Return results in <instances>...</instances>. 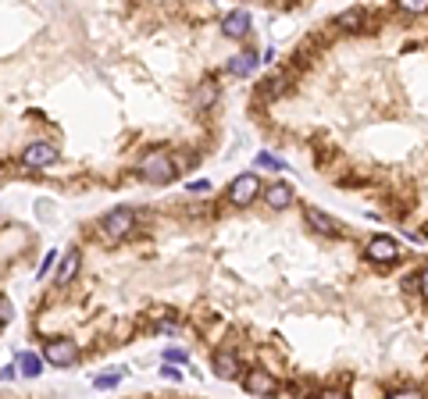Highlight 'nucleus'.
<instances>
[{
    "label": "nucleus",
    "instance_id": "f257e3e1",
    "mask_svg": "<svg viewBox=\"0 0 428 399\" xmlns=\"http://www.w3.org/2000/svg\"><path fill=\"white\" fill-rule=\"evenodd\" d=\"M136 175L150 186H168L175 179V160L165 150H150L139 164H136Z\"/></svg>",
    "mask_w": 428,
    "mask_h": 399
},
{
    "label": "nucleus",
    "instance_id": "f03ea898",
    "mask_svg": "<svg viewBox=\"0 0 428 399\" xmlns=\"http://www.w3.org/2000/svg\"><path fill=\"white\" fill-rule=\"evenodd\" d=\"M132 228H136V210L129 207H115V210H107L103 221H100V232L107 243H122L132 236Z\"/></svg>",
    "mask_w": 428,
    "mask_h": 399
},
{
    "label": "nucleus",
    "instance_id": "7ed1b4c3",
    "mask_svg": "<svg viewBox=\"0 0 428 399\" xmlns=\"http://www.w3.org/2000/svg\"><path fill=\"white\" fill-rule=\"evenodd\" d=\"M43 360L50 367H72L79 360V346L72 338H46V346H43Z\"/></svg>",
    "mask_w": 428,
    "mask_h": 399
},
{
    "label": "nucleus",
    "instance_id": "20e7f679",
    "mask_svg": "<svg viewBox=\"0 0 428 399\" xmlns=\"http://www.w3.org/2000/svg\"><path fill=\"white\" fill-rule=\"evenodd\" d=\"M364 257H367L371 264H379V267H389V264H396V260H400V243H396V239H389V236H374V239L367 243Z\"/></svg>",
    "mask_w": 428,
    "mask_h": 399
},
{
    "label": "nucleus",
    "instance_id": "39448f33",
    "mask_svg": "<svg viewBox=\"0 0 428 399\" xmlns=\"http://www.w3.org/2000/svg\"><path fill=\"white\" fill-rule=\"evenodd\" d=\"M22 164H25V167H32V171L58 164V146H54V143H43V139H36V143H29V146L22 150Z\"/></svg>",
    "mask_w": 428,
    "mask_h": 399
},
{
    "label": "nucleus",
    "instance_id": "423d86ee",
    "mask_svg": "<svg viewBox=\"0 0 428 399\" xmlns=\"http://www.w3.org/2000/svg\"><path fill=\"white\" fill-rule=\"evenodd\" d=\"M260 196V179L253 175V171H246V175H239L232 186H229V200L236 203V207H246V203H253Z\"/></svg>",
    "mask_w": 428,
    "mask_h": 399
},
{
    "label": "nucleus",
    "instance_id": "0eeeda50",
    "mask_svg": "<svg viewBox=\"0 0 428 399\" xmlns=\"http://www.w3.org/2000/svg\"><path fill=\"white\" fill-rule=\"evenodd\" d=\"M243 388L250 392V395H272L275 388H279V381L268 374L264 367H250L246 371V378H243Z\"/></svg>",
    "mask_w": 428,
    "mask_h": 399
},
{
    "label": "nucleus",
    "instance_id": "6e6552de",
    "mask_svg": "<svg viewBox=\"0 0 428 399\" xmlns=\"http://www.w3.org/2000/svg\"><path fill=\"white\" fill-rule=\"evenodd\" d=\"M222 32H225L229 39H243V36L250 32V15H246V11H229V15L222 18Z\"/></svg>",
    "mask_w": 428,
    "mask_h": 399
},
{
    "label": "nucleus",
    "instance_id": "1a4fd4ad",
    "mask_svg": "<svg viewBox=\"0 0 428 399\" xmlns=\"http://www.w3.org/2000/svg\"><path fill=\"white\" fill-rule=\"evenodd\" d=\"M264 200H268V207H272V210H286V207H293V186H286V182L268 186Z\"/></svg>",
    "mask_w": 428,
    "mask_h": 399
},
{
    "label": "nucleus",
    "instance_id": "9d476101",
    "mask_svg": "<svg viewBox=\"0 0 428 399\" xmlns=\"http://www.w3.org/2000/svg\"><path fill=\"white\" fill-rule=\"evenodd\" d=\"M307 224L314 228V232H321V236H339L336 217H329L325 210H317V207H307Z\"/></svg>",
    "mask_w": 428,
    "mask_h": 399
},
{
    "label": "nucleus",
    "instance_id": "9b49d317",
    "mask_svg": "<svg viewBox=\"0 0 428 399\" xmlns=\"http://www.w3.org/2000/svg\"><path fill=\"white\" fill-rule=\"evenodd\" d=\"M214 374L225 378V381H232V378L239 374V357H236V353H229V350L214 353Z\"/></svg>",
    "mask_w": 428,
    "mask_h": 399
},
{
    "label": "nucleus",
    "instance_id": "f8f14e48",
    "mask_svg": "<svg viewBox=\"0 0 428 399\" xmlns=\"http://www.w3.org/2000/svg\"><path fill=\"white\" fill-rule=\"evenodd\" d=\"M257 68V53H236L232 61H229V72L232 75H250Z\"/></svg>",
    "mask_w": 428,
    "mask_h": 399
},
{
    "label": "nucleus",
    "instance_id": "ddd939ff",
    "mask_svg": "<svg viewBox=\"0 0 428 399\" xmlns=\"http://www.w3.org/2000/svg\"><path fill=\"white\" fill-rule=\"evenodd\" d=\"M75 271H79V250L65 253V264H61V271H58V281L65 285L68 278H75Z\"/></svg>",
    "mask_w": 428,
    "mask_h": 399
},
{
    "label": "nucleus",
    "instance_id": "4468645a",
    "mask_svg": "<svg viewBox=\"0 0 428 399\" xmlns=\"http://www.w3.org/2000/svg\"><path fill=\"white\" fill-rule=\"evenodd\" d=\"M18 364H22V374H25V378H39V371H43V360H39L36 353H22Z\"/></svg>",
    "mask_w": 428,
    "mask_h": 399
},
{
    "label": "nucleus",
    "instance_id": "2eb2a0df",
    "mask_svg": "<svg viewBox=\"0 0 428 399\" xmlns=\"http://www.w3.org/2000/svg\"><path fill=\"white\" fill-rule=\"evenodd\" d=\"M364 18H367V15H364L360 8H353V11H343V15L336 18V25H339V29H357Z\"/></svg>",
    "mask_w": 428,
    "mask_h": 399
},
{
    "label": "nucleus",
    "instance_id": "dca6fc26",
    "mask_svg": "<svg viewBox=\"0 0 428 399\" xmlns=\"http://www.w3.org/2000/svg\"><path fill=\"white\" fill-rule=\"evenodd\" d=\"M122 378H125V371H111V374H96V378H93V385H96V388H115V385H118Z\"/></svg>",
    "mask_w": 428,
    "mask_h": 399
},
{
    "label": "nucleus",
    "instance_id": "f3484780",
    "mask_svg": "<svg viewBox=\"0 0 428 399\" xmlns=\"http://www.w3.org/2000/svg\"><path fill=\"white\" fill-rule=\"evenodd\" d=\"M257 167H272V171H282V167H286V160H282V157H275V153H257Z\"/></svg>",
    "mask_w": 428,
    "mask_h": 399
},
{
    "label": "nucleus",
    "instance_id": "a211bd4d",
    "mask_svg": "<svg viewBox=\"0 0 428 399\" xmlns=\"http://www.w3.org/2000/svg\"><path fill=\"white\" fill-rule=\"evenodd\" d=\"M400 8H403L407 15H424V11H428V0H400Z\"/></svg>",
    "mask_w": 428,
    "mask_h": 399
},
{
    "label": "nucleus",
    "instance_id": "6ab92c4d",
    "mask_svg": "<svg viewBox=\"0 0 428 399\" xmlns=\"http://www.w3.org/2000/svg\"><path fill=\"white\" fill-rule=\"evenodd\" d=\"M8 321H15V307L8 296H0V324H8Z\"/></svg>",
    "mask_w": 428,
    "mask_h": 399
},
{
    "label": "nucleus",
    "instance_id": "aec40b11",
    "mask_svg": "<svg viewBox=\"0 0 428 399\" xmlns=\"http://www.w3.org/2000/svg\"><path fill=\"white\" fill-rule=\"evenodd\" d=\"M165 360H168V364H186L189 353H186V350H165Z\"/></svg>",
    "mask_w": 428,
    "mask_h": 399
},
{
    "label": "nucleus",
    "instance_id": "412c9836",
    "mask_svg": "<svg viewBox=\"0 0 428 399\" xmlns=\"http://www.w3.org/2000/svg\"><path fill=\"white\" fill-rule=\"evenodd\" d=\"M58 257H61V253H58V250H50V253H46V257H43V264H39V271H36V274H39V278H43V274H46V271H50V267H54V260H58Z\"/></svg>",
    "mask_w": 428,
    "mask_h": 399
},
{
    "label": "nucleus",
    "instance_id": "4be33fe9",
    "mask_svg": "<svg viewBox=\"0 0 428 399\" xmlns=\"http://www.w3.org/2000/svg\"><path fill=\"white\" fill-rule=\"evenodd\" d=\"M417 395H421L417 388H396L393 392V399H417Z\"/></svg>",
    "mask_w": 428,
    "mask_h": 399
},
{
    "label": "nucleus",
    "instance_id": "5701e85b",
    "mask_svg": "<svg viewBox=\"0 0 428 399\" xmlns=\"http://www.w3.org/2000/svg\"><path fill=\"white\" fill-rule=\"evenodd\" d=\"M421 296H424V303H428V267H424V274H421Z\"/></svg>",
    "mask_w": 428,
    "mask_h": 399
},
{
    "label": "nucleus",
    "instance_id": "b1692460",
    "mask_svg": "<svg viewBox=\"0 0 428 399\" xmlns=\"http://www.w3.org/2000/svg\"><path fill=\"white\" fill-rule=\"evenodd\" d=\"M15 378V364L11 367H4V371H0V381H11Z\"/></svg>",
    "mask_w": 428,
    "mask_h": 399
}]
</instances>
